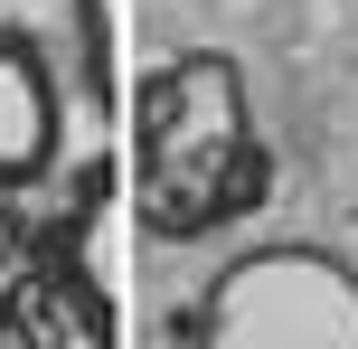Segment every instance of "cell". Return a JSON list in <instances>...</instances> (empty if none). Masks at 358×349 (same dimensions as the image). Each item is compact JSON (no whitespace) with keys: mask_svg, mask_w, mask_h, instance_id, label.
I'll return each mask as SVG.
<instances>
[{"mask_svg":"<svg viewBox=\"0 0 358 349\" xmlns=\"http://www.w3.org/2000/svg\"><path fill=\"white\" fill-rule=\"evenodd\" d=\"M264 180H273V151L255 132L236 57L189 48L151 66L142 104H132V199H142L151 236H217L227 218L264 199Z\"/></svg>","mask_w":358,"mask_h":349,"instance_id":"cell-1","label":"cell"},{"mask_svg":"<svg viewBox=\"0 0 358 349\" xmlns=\"http://www.w3.org/2000/svg\"><path fill=\"white\" fill-rule=\"evenodd\" d=\"M189 349H358V264L330 245H255L198 293Z\"/></svg>","mask_w":358,"mask_h":349,"instance_id":"cell-2","label":"cell"},{"mask_svg":"<svg viewBox=\"0 0 358 349\" xmlns=\"http://www.w3.org/2000/svg\"><path fill=\"white\" fill-rule=\"evenodd\" d=\"M57 161H66V76L38 29L0 19V199L48 189Z\"/></svg>","mask_w":358,"mask_h":349,"instance_id":"cell-3","label":"cell"},{"mask_svg":"<svg viewBox=\"0 0 358 349\" xmlns=\"http://www.w3.org/2000/svg\"><path fill=\"white\" fill-rule=\"evenodd\" d=\"M76 29H85V104L113 113V19H104V0H76Z\"/></svg>","mask_w":358,"mask_h":349,"instance_id":"cell-4","label":"cell"},{"mask_svg":"<svg viewBox=\"0 0 358 349\" xmlns=\"http://www.w3.org/2000/svg\"><path fill=\"white\" fill-rule=\"evenodd\" d=\"M19 255H29V218L0 199V274H19Z\"/></svg>","mask_w":358,"mask_h":349,"instance_id":"cell-5","label":"cell"}]
</instances>
